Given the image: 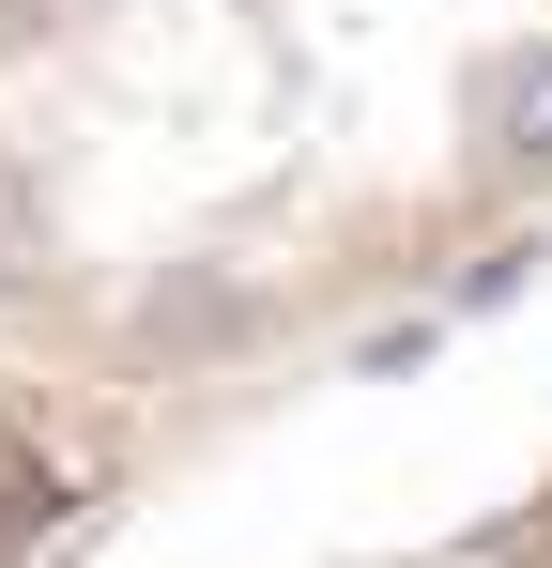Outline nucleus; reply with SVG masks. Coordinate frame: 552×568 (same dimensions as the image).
Wrapping results in <instances>:
<instances>
[{
	"label": "nucleus",
	"mask_w": 552,
	"mask_h": 568,
	"mask_svg": "<svg viewBox=\"0 0 552 568\" xmlns=\"http://www.w3.org/2000/svg\"><path fill=\"white\" fill-rule=\"evenodd\" d=\"M491 123H507V154H552V62H522V78L491 93Z\"/></svg>",
	"instance_id": "f257e3e1"
}]
</instances>
